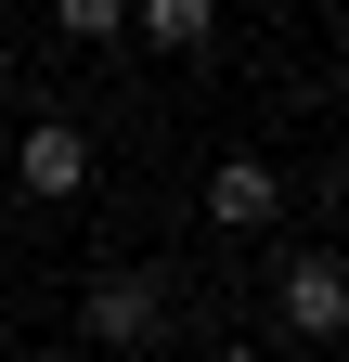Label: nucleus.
<instances>
[{
  "label": "nucleus",
  "mask_w": 349,
  "mask_h": 362,
  "mask_svg": "<svg viewBox=\"0 0 349 362\" xmlns=\"http://www.w3.org/2000/svg\"><path fill=\"white\" fill-rule=\"evenodd\" d=\"M78 324H91L104 349H155V337H168V285H155V272H91Z\"/></svg>",
  "instance_id": "nucleus-3"
},
{
  "label": "nucleus",
  "mask_w": 349,
  "mask_h": 362,
  "mask_svg": "<svg viewBox=\"0 0 349 362\" xmlns=\"http://www.w3.org/2000/svg\"><path fill=\"white\" fill-rule=\"evenodd\" d=\"M129 26H143L155 52H207V39H220V0H129Z\"/></svg>",
  "instance_id": "nucleus-5"
},
{
  "label": "nucleus",
  "mask_w": 349,
  "mask_h": 362,
  "mask_svg": "<svg viewBox=\"0 0 349 362\" xmlns=\"http://www.w3.org/2000/svg\"><path fill=\"white\" fill-rule=\"evenodd\" d=\"M52 26H65V39H117V26H129V0H52Z\"/></svg>",
  "instance_id": "nucleus-6"
},
{
  "label": "nucleus",
  "mask_w": 349,
  "mask_h": 362,
  "mask_svg": "<svg viewBox=\"0 0 349 362\" xmlns=\"http://www.w3.org/2000/svg\"><path fill=\"white\" fill-rule=\"evenodd\" d=\"M13 181H26L39 207H78V194H91V129H78V117H26Z\"/></svg>",
  "instance_id": "nucleus-2"
},
{
  "label": "nucleus",
  "mask_w": 349,
  "mask_h": 362,
  "mask_svg": "<svg viewBox=\"0 0 349 362\" xmlns=\"http://www.w3.org/2000/svg\"><path fill=\"white\" fill-rule=\"evenodd\" d=\"M272 324H285L297 349H336V337H349V259H336V246H297V259L272 272Z\"/></svg>",
  "instance_id": "nucleus-1"
},
{
  "label": "nucleus",
  "mask_w": 349,
  "mask_h": 362,
  "mask_svg": "<svg viewBox=\"0 0 349 362\" xmlns=\"http://www.w3.org/2000/svg\"><path fill=\"white\" fill-rule=\"evenodd\" d=\"M207 220H220V233H259V220H285V181L259 156H220L207 168Z\"/></svg>",
  "instance_id": "nucleus-4"
}]
</instances>
